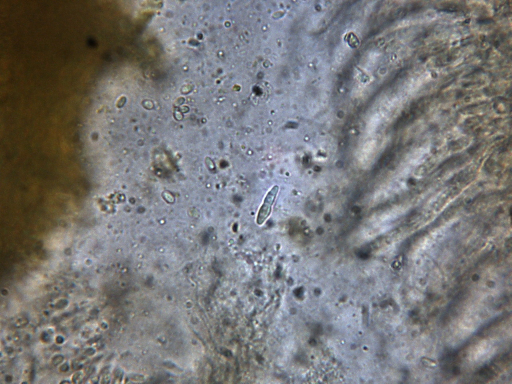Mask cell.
<instances>
[{
    "instance_id": "6da1fadb",
    "label": "cell",
    "mask_w": 512,
    "mask_h": 384,
    "mask_svg": "<svg viewBox=\"0 0 512 384\" xmlns=\"http://www.w3.org/2000/svg\"><path fill=\"white\" fill-rule=\"evenodd\" d=\"M278 190L279 187L278 186H275L267 194L258 215L256 222L258 225H262L270 215L272 206Z\"/></svg>"
}]
</instances>
